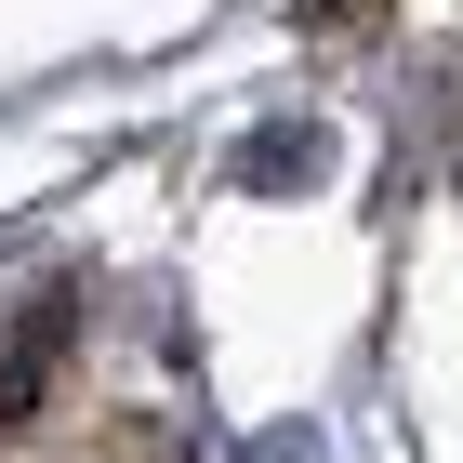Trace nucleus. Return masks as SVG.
<instances>
[{
	"instance_id": "2",
	"label": "nucleus",
	"mask_w": 463,
	"mask_h": 463,
	"mask_svg": "<svg viewBox=\"0 0 463 463\" xmlns=\"http://www.w3.org/2000/svg\"><path fill=\"white\" fill-rule=\"evenodd\" d=\"M318 159H331V146H318V119H265V133L239 146V185H251V199H265V185H305V173H318Z\"/></svg>"
},
{
	"instance_id": "3",
	"label": "nucleus",
	"mask_w": 463,
	"mask_h": 463,
	"mask_svg": "<svg viewBox=\"0 0 463 463\" xmlns=\"http://www.w3.org/2000/svg\"><path fill=\"white\" fill-rule=\"evenodd\" d=\"M291 14H305V27L331 40V27H371V14H384V0H291Z\"/></svg>"
},
{
	"instance_id": "1",
	"label": "nucleus",
	"mask_w": 463,
	"mask_h": 463,
	"mask_svg": "<svg viewBox=\"0 0 463 463\" xmlns=\"http://www.w3.org/2000/svg\"><path fill=\"white\" fill-rule=\"evenodd\" d=\"M67 345H80V291H67V279H53V291H27V305L0 318V437H14V424H40V397H53Z\"/></svg>"
}]
</instances>
